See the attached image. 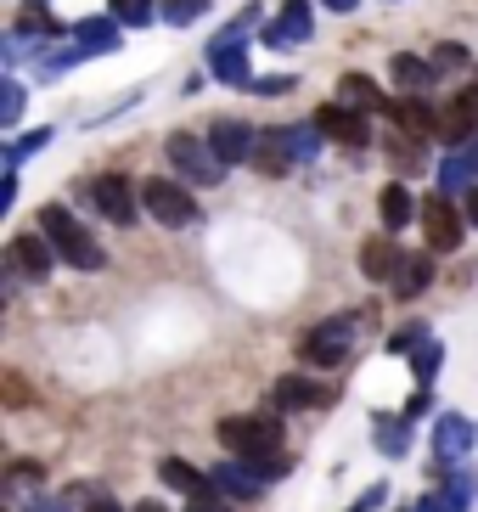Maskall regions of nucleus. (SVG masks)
<instances>
[{
	"label": "nucleus",
	"mask_w": 478,
	"mask_h": 512,
	"mask_svg": "<svg viewBox=\"0 0 478 512\" xmlns=\"http://www.w3.org/2000/svg\"><path fill=\"white\" fill-rule=\"evenodd\" d=\"M400 248H394V237H372L366 248H360V271L372 276V282H394V271H400Z\"/></svg>",
	"instance_id": "obj_21"
},
{
	"label": "nucleus",
	"mask_w": 478,
	"mask_h": 512,
	"mask_svg": "<svg viewBox=\"0 0 478 512\" xmlns=\"http://www.w3.org/2000/svg\"><path fill=\"white\" fill-rule=\"evenodd\" d=\"M209 141H214V152H220L225 169H231V164H248V158H254V147H259V136H254L242 119H214Z\"/></svg>",
	"instance_id": "obj_13"
},
{
	"label": "nucleus",
	"mask_w": 478,
	"mask_h": 512,
	"mask_svg": "<svg viewBox=\"0 0 478 512\" xmlns=\"http://www.w3.org/2000/svg\"><path fill=\"white\" fill-rule=\"evenodd\" d=\"M478 186V136L462 141V147H450V158L439 164V192L456 197V192H473Z\"/></svg>",
	"instance_id": "obj_12"
},
{
	"label": "nucleus",
	"mask_w": 478,
	"mask_h": 512,
	"mask_svg": "<svg viewBox=\"0 0 478 512\" xmlns=\"http://www.w3.org/2000/svg\"><path fill=\"white\" fill-rule=\"evenodd\" d=\"M355 321L360 316H332V321H315L310 332H304L299 355L310 366H344L349 361V344H355Z\"/></svg>",
	"instance_id": "obj_5"
},
{
	"label": "nucleus",
	"mask_w": 478,
	"mask_h": 512,
	"mask_svg": "<svg viewBox=\"0 0 478 512\" xmlns=\"http://www.w3.org/2000/svg\"><path fill=\"white\" fill-rule=\"evenodd\" d=\"M17 119H23V85H17V79H6V85H0V124L12 130Z\"/></svg>",
	"instance_id": "obj_34"
},
{
	"label": "nucleus",
	"mask_w": 478,
	"mask_h": 512,
	"mask_svg": "<svg viewBox=\"0 0 478 512\" xmlns=\"http://www.w3.org/2000/svg\"><path fill=\"white\" fill-rule=\"evenodd\" d=\"M107 6H113L107 17H119L124 29H147L152 17H158V0H107Z\"/></svg>",
	"instance_id": "obj_27"
},
{
	"label": "nucleus",
	"mask_w": 478,
	"mask_h": 512,
	"mask_svg": "<svg viewBox=\"0 0 478 512\" xmlns=\"http://www.w3.org/2000/svg\"><path fill=\"white\" fill-rule=\"evenodd\" d=\"M29 512H68V501H45L40 496V501H29Z\"/></svg>",
	"instance_id": "obj_42"
},
{
	"label": "nucleus",
	"mask_w": 478,
	"mask_h": 512,
	"mask_svg": "<svg viewBox=\"0 0 478 512\" xmlns=\"http://www.w3.org/2000/svg\"><path fill=\"white\" fill-rule=\"evenodd\" d=\"M310 29H315L310 0H287L282 17H276V23H265V40H270V46H299V40H310Z\"/></svg>",
	"instance_id": "obj_15"
},
{
	"label": "nucleus",
	"mask_w": 478,
	"mask_h": 512,
	"mask_svg": "<svg viewBox=\"0 0 478 512\" xmlns=\"http://www.w3.org/2000/svg\"><path fill=\"white\" fill-rule=\"evenodd\" d=\"M315 124H321V136H327V141H344V147H366V141H372L366 113H360V107H349V102L321 107V113H315Z\"/></svg>",
	"instance_id": "obj_10"
},
{
	"label": "nucleus",
	"mask_w": 478,
	"mask_h": 512,
	"mask_svg": "<svg viewBox=\"0 0 478 512\" xmlns=\"http://www.w3.org/2000/svg\"><path fill=\"white\" fill-rule=\"evenodd\" d=\"M394 512H411V507H394Z\"/></svg>",
	"instance_id": "obj_47"
},
{
	"label": "nucleus",
	"mask_w": 478,
	"mask_h": 512,
	"mask_svg": "<svg viewBox=\"0 0 478 512\" xmlns=\"http://www.w3.org/2000/svg\"><path fill=\"white\" fill-rule=\"evenodd\" d=\"M389 113L400 119V130H434V113H428V102H389Z\"/></svg>",
	"instance_id": "obj_31"
},
{
	"label": "nucleus",
	"mask_w": 478,
	"mask_h": 512,
	"mask_svg": "<svg viewBox=\"0 0 478 512\" xmlns=\"http://www.w3.org/2000/svg\"><path fill=\"white\" fill-rule=\"evenodd\" d=\"M405 445H411V422H389V417H377V451L383 456H405Z\"/></svg>",
	"instance_id": "obj_28"
},
{
	"label": "nucleus",
	"mask_w": 478,
	"mask_h": 512,
	"mask_svg": "<svg viewBox=\"0 0 478 512\" xmlns=\"http://www.w3.org/2000/svg\"><path fill=\"white\" fill-rule=\"evenodd\" d=\"M186 512H225V496H220V490H209V496H192V501H186Z\"/></svg>",
	"instance_id": "obj_39"
},
{
	"label": "nucleus",
	"mask_w": 478,
	"mask_h": 512,
	"mask_svg": "<svg viewBox=\"0 0 478 512\" xmlns=\"http://www.w3.org/2000/svg\"><path fill=\"white\" fill-rule=\"evenodd\" d=\"M158 479H164L169 490H180L186 501H192V496H209V490H214V479H203V473H197V467H186L180 456H164V462H158Z\"/></svg>",
	"instance_id": "obj_22"
},
{
	"label": "nucleus",
	"mask_w": 478,
	"mask_h": 512,
	"mask_svg": "<svg viewBox=\"0 0 478 512\" xmlns=\"http://www.w3.org/2000/svg\"><path fill=\"white\" fill-rule=\"evenodd\" d=\"M270 400H276V411H315L321 400H327V389H321L315 377H282Z\"/></svg>",
	"instance_id": "obj_19"
},
{
	"label": "nucleus",
	"mask_w": 478,
	"mask_h": 512,
	"mask_svg": "<svg viewBox=\"0 0 478 512\" xmlns=\"http://www.w3.org/2000/svg\"><path fill=\"white\" fill-rule=\"evenodd\" d=\"M135 512H169L164 501H135Z\"/></svg>",
	"instance_id": "obj_45"
},
{
	"label": "nucleus",
	"mask_w": 478,
	"mask_h": 512,
	"mask_svg": "<svg viewBox=\"0 0 478 512\" xmlns=\"http://www.w3.org/2000/svg\"><path fill=\"white\" fill-rule=\"evenodd\" d=\"M254 91H259V96H282V91H293V74H276V79H254Z\"/></svg>",
	"instance_id": "obj_38"
},
{
	"label": "nucleus",
	"mask_w": 478,
	"mask_h": 512,
	"mask_svg": "<svg viewBox=\"0 0 478 512\" xmlns=\"http://www.w3.org/2000/svg\"><path fill=\"white\" fill-rule=\"evenodd\" d=\"M422 231H428V248H434V254H456L462 237H467V214L456 209L445 192H434L422 203Z\"/></svg>",
	"instance_id": "obj_6"
},
{
	"label": "nucleus",
	"mask_w": 478,
	"mask_h": 512,
	"mask_svg": "<svg viewBox=\"0 0 478 512\" xmlns=\"http://www.w3.org/2000/svg\"><path fill=\"white\" fill-rule=\"evenodd\" d=\"M141 203H147V214L158 220V226H169V231L197 226V197L186 192V181H164V175H152V181H141Z\"/></svg>",
	"instance_id": "obj_4"
},
{
	"label": "nucleus",
	"mask_w": 478,
	"mask_h": 512,
	"mask_svg": "<svg viewBox=\"0 0 478 512\" xmlns=\"http://www.w3.org/2000/svg\"><path fill=\"white\" fill-rule=\"evenodd\" d=\"M40 231L51 237V248H57L74 271H102V265H107V254L96 248V237H90V231L79 226L62 203H45V209H40Z\"/></svg>",
	"instance_id": "obj_2"
},
{
	"label": "nucleus",
	"mask_w": 478,
	"mask_h": 512,
	"mask_svg": "<svg viewBox=\"0 0 478 512\" xmlns=\"http://www.w3.org/2000/svg\"><path fill=\"white\" fill-rule=\"evenodd\" d=\"M90 512H124L113 496H90Z\"/></svg>",
	"instance_id": "obj_41"
},
{
	"label": "nucleus",
	"mask_w": 478,
	"mask_h": 512,
	"mask_svg": "<svg viewBox=\"0 0 478 512\" xmlns=\"http://www.w3.org/2000/svg\"><path fill=\"white\" fill-rule=\"evenodd\" d=\"M434 451L445 467H456L467 451H473V422L462 417V411H445V417L434 422Z\"/></svg>",
	"instance_id": "obj_14"
},
{
	"label": "nucleus",
	"mask_w": 478,
	"mask_h": 512,
	"mask_svg": "<svg viewBox=\"0 0 478 512\" xmlns=\"http://www.w3.org/2000/svg\"><path fill=\"white\" fill-rule=\"evenodd\" d=\"M473 496H478L473 473H462V467H456V473H450V484L439 490V507H445V512H473Z\"/></svg>",
	"instance_id": "obj_25"
},
{
	"label": "nucleus",
	"mask_w": 478,
	"mask_h": 512,
	"mask_svg": "<svg viewBox=\"0 0 478 512\" xmlns=\"http://www.w3.org/2000/svg\"><path fill=\"white\" fill-rule=\"evenodd\" d=\"M389 74H394V85H400V91H411V96H417V91H428V85H434V62L405 57V51H400V57L389 62Z\"/></svg>",
	"instance_id": "obj_24"
},
{
	"label": "nucleus",
	"mask_w": 478,
	"mask_h": 512,
	"mask_svg": "<svg viewBox=\"0 0 478 512\" xmlns=\"http://www.w3.org/2000/svg\"><path fill=\"white\" fill-rule=\"evenodd\" d=\"M389 287L400 293V299H422V293L434 287V254H405Z\"/></svg>",
	"instance_id": "obj_17"
},
{
	"label": "nucleus",
	"mask_w": 478,
	"mask_h": 512,
	"mask_svg": "<svg viewBox=\"0 0 478 512\" xmlns=\"http://www.w3.org/2000/svg\"><path fill=\"white\" fill-rule=\"evenodd\" d=\"M17 203V175H6V181H0V209H12Z\"/></svg>",
	"instance_id": "obj_40"
},
{
	"label": "nucleus",
	"mask_w": 478,
	"mask_h": 512,
	"mask_svg": "<svg viewBox=\"0 0 478 512\" xmlns=\"http://www.w3.org/2000/svg\"><path fill=\"white\" fill-rule=\"evenodd\" d=\"M417 512H445V507H439V496H428V501H422Z\"/></svg>",
	"instance_id": "obj_46"
},
{
	"label": "nucleus",
	"mask_w": 478,
	"mask_h": 512,
	"mask_svg": "<svg viewBox=\"0 0 478 512\" xmlns=\"http://www.w3.org/2000/svg\"><path fill=\"white\" fill-rule=\"evenodd\" d=\"M270 136H276V141L287 147V158H293V164H304V158H315V152H321V141H327L315 119H310V124H287V130H270Z\"/></svg>",
	"instance_id": "obj_23"
},
{
	"label": "nucleus",
	"mask_w": 478,
	"mask_h": 512,
	"mask_svg": "<svg viewBox=\"0 0 478 512\" xmlns=\"http://www.w3.org/2000/svg\"><path fill=\"white\" fill-rule=\"evenodd\" d=\"M467 62H473V57H467V46H456V40H450V46H439V51H434V68H445V74H450V68H456V74H462Z\"/></svg>",
	"instance_id": "obj_36"
},
{
	"label": "nucleus",
	"mask_w": 478,
	"mask_h": 512,
	"mask_svg": "<svg viewBox=\"0 0 478 512\" xmlns=\"http://www.w3.org/2000/svg\"><path fill=\"white\" fill-rule=\"evenodd\" d=\"M439 130H445L450 147H462V141L478 136V91H462L456 102L445 107V119H439Z\"/></svg>",
	"instance_id": "obj_16"
},
{
	"label": "nucleus",
	"mask_w": 478,
	"mask_h": 512,
	"mask_svg": "<svg viewBox=\"0 0 478 512\" xmlns=\"http://www.w3.org/2000/svg\"><path fill=\"white\" fill-rule=\"evenodd\" d=\"M439 366H445V349H439L434 338H428V344H422L417 355H411V372H417V383H422V389H428V383L439 377Z\"/></svg>",
	"instance_id": "obj_32"
},
{
	"label": "nucleus",
	"mask_w": 478,
	"mask_h": 512,
	"mask_svg": "<svg viewBox=\"0 0 478 512\" xmlns=\"http://www.w3.org/2000/svg\"><path fill=\"white\" fill-rule=\"evenodd\" d=\"M17 34H62V23L51 12H40V6H29V12L17 17Z\"/></svg>",
	"instance_id": "obj_35"
},
{
	"label": "nucleus",
	"mask_w": 478,
	"mask_h": 512,
	"mask_svg": "<svg viewBox=\"0 0 478 512\" xmlns=\"http://www.w3.org/2000/svg\"><path fill=\"white\" fill-rule=\"evenodd\" d=\"M203 12H209V0H164V6H158V17H164L169 29H186V23H197Z\"/></svg>",
	"instance_id": "obj_30"
},
{
	"label": "nucleus",
	"mask_w": 478,
	"mask_h": 512,
	"mask_svg": "<svg viewBox=\"0 0 478 512\" xmlns=\"http://www.w3.org/2000/svg\"><path fill=\"white\" fill-rule=\"evenodd\" d=\"M377 214H383L389 231H405V220H422V203L411 197L405 181H394V186H383V197H377Z\"/></svg>",
	"instance_id": "obj_18"
},
{
	"label": "nucleus",
	"mask_w": 478,
	"mask_h": 512,
	"mask_svg": "<svg viewBox=\"0 0 478 512\" xmlns=\"http://www.w3.org/2000/svg\"><path fill=\"white\" fill-rule=\"evenodd\" d=\"M422 344H428V327H422V321H411V327H400L389 338V355H417Z\"/></svg>",
	"instance_id": "obj_33"
},
{
	"label": "nucleus",
	"mask_w": 478,
	"mask_h": 512,
	"mask_svg": "<svg viewBox=\"0 0 478 512\" xmlns=\"http://www.w3.org/2000/svg\"><path fill=\"white\" fill-rule=\"evenodd\" d=\"M254 164L265 169V175H287L293 169V158H287V147L276 136H259V147H254Z\"/></svg>",
	"instance_id": "obj_29"
},
{
	"label": "nucleus",
	"mask_w": 478,
	"mask_h": 512,
	"mask_svg": "<svg viewBox=\"0 0 478 512\" xmlns=\"http://www.w3.org/2000/svg\"><path fill=\"white\" fill-rule=\"evenodd\" d=\"M57 248H51V237L45 231H23V237H12V248H6V271L23 276V282H45V276L57 271Z\"/></svg>",
	"instance_id": "obj_7"
},
{
	"label": "nucleus",
	"mask_w": 478,
	"mask_h": 512,
	"mask_svg": "<svg viewBox=\"0 0 478 512\" xmlns=\"http://www.w3.org/2000/svg\"><path fill=\"white\" fill-rule=\"evenodd\" d=\"M321 6H327V12H355L360 0H321Z\"/></svg>",
	"instance_id": "obj_44"
},
{
	"label": "nucleus",
	"mask_w": 478,
	"mask_h": 512,
	"mask_svg": "<svg viewBox=\"0 0 478 512\" xmlns=\"http://www.w3.org/2000/svg\"><path fill=\"white\" fill-rule=\"evenodd\" d=\"M164 152H169V164H175V175L186 186H214L225 175L214 141H197V136H186V130H175V136L164 141Z\"/></svg>",
	"instance_id": "obj_3"
},
{
	"label": "nucleus",
	"mask_w": 478,
	"mask_h": 512,
	"mask_svg": "<svg viewBox=\"0 0 478 512\" xmlns=\"http://www.w3.org/2000/svg\"><path fill=\"white\" fill-rule=\"evenodd\" d=\"M383 501H389V484H366V490H360V501H355V507H344V512H377Z\"/></svg>",
	"instance_id": "obj_37"
},
{
	"label": "nucleus",
	"mask_w": 478,
	"mask_h": 512,
	"mask_svg": "<svg viewBox=\"0 0 478 512\" xmlns=\"http://www.w3.org/2000/svg\"><path fill=\"white\" fill-rule=\"evenodd\" d=\"M214 434H220L225 451L242 456V462H254L265 479H282L287 467H293L287 456H282V462H270V456H276V445H282V417H270V411H259V417H220V428H214Z\"/></svg>",
	"instance_id": "obj_1"
},
{
	"label": "nucleus",
	"mask_w": 478,
	"mask_h": 512,
	"mask_svg": "<svg viewBox=\"0 0 478 512\" xmlns=\"http://www.w3.org/2000/svg\"><path fill=\"white\" fill-rule=\"evenodd\" d=\"M467 226H478V186L467 192Z\"/></svg>",
	"instance_id": "obj_43"
},
{
	"label": "nucleus",
	"mask_w": 478,
	"mask_h": 512,
	"mask_svg": "<svg viewBox=\"0 0 478 512\" xmlns=\"http://www.w3.org/2000/svg\"><path fill=\"white\" fill-rule=\"evenodd\" d=\"M90 203H96V209L113 220V226H135V214L147 209L124 175H96V181H90Z\"/></svg>",
	"instance_id": "obj_9"
},
{
	"label": "nucleus",
	"mask_w": 478,
	"mask_h": 512,
	"mask_svg": "<svg viewBox=\"0 0 478 512\" xmlns=\"http://www.w3.org/2000/svg\"><path fill=\"white\" fill-rule=\"evenodd\" d=\"M242 29H248V17H242V23H231L225 34H214V46H209V74L220 79V85H254V79H248V51H242Z\"/></svg>",
	"instance_id": "obj_8"
},
{
	"label": "nucleus",
	"mask_w": 478,
	"mask_h": 512,
	"mask_svg": "<svg viewBox=\"0 0 478 512\" xmlns=\"http://www.w3.org/2000/svg\"><path fill=\"white\" fill-rule=\"evenodd\" d=\"M119 17H85L74 29V40H79V51H90V57H107V51H119Z\"/></svg>",
	"instance_id": "obj_20"
},
{
	"label": "nucleus",
	"mask_w": 478,
	"mask_h": 512,
	"mask_svg": "<svg viewBox=\"0 0 478 512\" xmlns=\"http://www.w3.org/2000/svg\"><path fill=\"white\" fill-rule=\"evenodd\" d=\"M338 96H344L349 107H360V113H366V107H389V102H383V91H377V85H372L366 74H344V85H338Z\"/></svg>",
	"instance_id": "obj_26"
},
{
	"label": "nucleus",
	"mask_w": 478,
	"mask_h": 512,
	"mask_svg": "<svg viewBox=\"0 0 478 512\" xmlns=\"http://www.w3.org/2000/svg\"><path fill=\"white\" fill-rule=\"evenodd\" d=\"M209 479H214V490H220L225 501H254L259 490H265V484H270L265 473H259L254 462H242V456H225V462L214 467Z\"/></svg>",
	"instance_id": "obj_11"
}]
</instances>
